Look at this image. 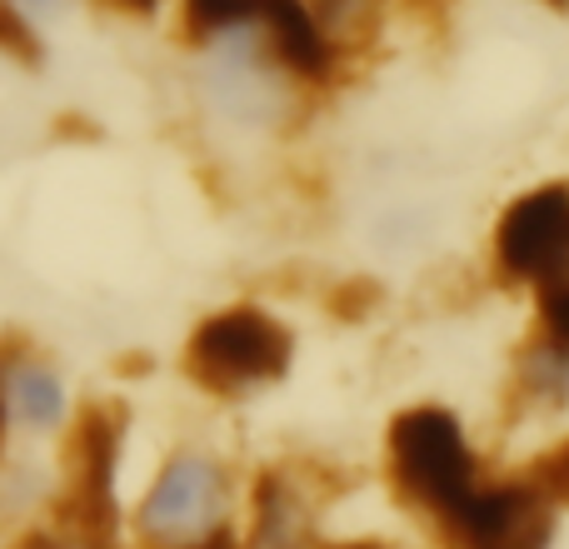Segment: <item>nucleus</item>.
Segmentation results:
<instances>
[{"instance_id": "17", "label": "nucleus", "mask_w": 569, "mask_h": 549, "mask_svg": "<svg viewBox=\"0 0 569 549\" xmlns=\"http://www.w3.org/2000/svg\"><path fill=\"white\" fill-rule=\"evenodd\" d=\"M325 549H410V545L385 540V535H350V540H325Z\"/></svg>"}, {"instance_id": "5", "label": "nucleus", "mask_w": 569, "mask_h": 549, "mask_svg": "<svg viewBox=\"0 0 569 549\" xmlns=\"http://www.w3.org/2000/svg\"><path fill=\"white\" fill-rule=\"evenodd\" d=\"M565 510L530 465H495L480 490L430 535L435 549H555Z\"/></svg>"}, {"instance_id": "18", "label": "nucleus", "mask_w": 569, "mask_h": 549, "mask_svg": "<svg viewBox=\"0 0 569 549\" xmlns=\"http://www.w3.org/2000/svg\"><path fill=\"white\" fill-rule=\"evenodd\" d=\"M196 549H246V540H240V530H230V535H216V540H206Z\"/></svg>"}, {"instance_id": "19", "label": "nucleus", "mask_w": 569, "mask_h": 549, "mask_svg": "<svg viewBox=\"0 0 569 549\" xmlns=\"http://www.w3.org/2000/svg\"><path fill=\"white\" fill-rule=\"evenodd\" d=\"M10 6L16 10H60L66 0H10Z\"/></svg>"}, {"instance_id": "4", "label": "nucleus", "mask_w": 569, "mask_h": 549, "mask_svg": "<svg viewBox=\"0 0 569 549\" xmlns=\"http://www.w3.org/2000/svg\"><path fill=\"white\" fill-rule=\"evenodd\" d=\"M295 350L300 345L284 315L260 300H230L190 325L180 365L216 400H246L290 375Z\"/></svg>"}, {"instance_id": "16", "label": "nucleus", "mask_w": 569, "mask_h": 549, "mask_svg": "<svg viewBox=\"0 0 569 549\" xmlns=\"http://www.w3.org/2000/svg\"><path fill=\"white\" fill-rule=\"evenodd\" d=\"M0 56L20 60V66H36L40 60V36L30 26L26 10H16L10 0H0Z\"/></svg>"}, {"instance_id": "1", "label": "nucleus", "mask_w": 569, "mask_h": 549, "mask_svg": "<svg viewBox=\"0 0 569 549\" xmlns=\"http://www.w3.org/2000/svg\"><path fill=\"white\" fill-rule=\"evenodd\" d=\"M480 435L470 430L455 405L445 400H410L385 420L380 435V480L405 515L435 535L490 475Z\"/></svg>"}, {"instance_id": "9", "label": "nucleus", "mask_w": 569, "mask_h": 549, "mask_svg": "<svg viewBox=\"0 0 569 549\" xmlns=\"http://www.w3.org/2000/svg\"><path fill=\"white\" fill-rule=\"evenodd\" d=\"M256 30L270 46V56L284 66V76H290L305 96H325V90L340 80L345 50H340V40L315 20L310 0H266Z\"/></svg>"}, {"instance_id": "3", "label": "nucleus", "mask_w": 569, "mask_h": 549, "mask_svg": "<svg viewBox=\"0 0 569 549\" xmlns=\"http://www.w3.org/2000/svg\"><path fill=\"white\" fill-rule=\"evenodd\" d=\"M246 480L216 445L186 440L166 450L130 510L136 549H196L216 535L240 530Z\"/></svg>"}, {"instance_id": "8", "label": "nucleus", "mask_w": 569, "mask_h": 549, "mask_svg": "<svg viewBox=\"0 0 569 549\" xmlns=\"http://www.w3.org/2000/svg\"><path fill=\"white\" fill-rule=\"evenodd\" d=\"M0 410L10 435H30V440H50L76 425L66 370L40 350H0Z\"/></svg>"}, {"instance_id": "7", "label": "nucleus", "mask_w": 569, "mask_h": 549, "mask_svg": "<svg viewBox=\"0 0 569 549\" xmlns=\"http://www.w3.org/2000/svg\"><path fill=\"white\" fill-rule=\"evenodd\" d=\"M325 510L330 495L315 465L270 460L246 480L240 540L246 549H325Z\"/></svg>"}, {"instance_id": "13", "label": "nucleus", "mask_w": 569, "mask_h": 549, "mask_svg": "<svg viewBox=\"0 0 569 549\" xmlns=\"http://www.w3.org/2000/svg\"><path fill=\"white\" fill-rule=\"evenodd\" d=\"M310 10H315V20H320V26L340 40L345 56H350V50L370 36L375 20H380L385 0H310Z\"/></svg>"}, {"instance_id": "12", "label": "nucleus", "mask_w": 569, "mask_h": 549, "mask_svg": "<svg viewBox=\"0 0 569 549\" xmlns=\"http://www.w3.org/2000/svg\"><path fill=\"white\" fill-rule=\"evenodd\" d=\"M530 330L569 350V256L555 266V274L530 295Z\"/></svg>"}, {"instance_id": "6", "label": "nucleus", "mask_w": 569, "mask_h": 549, "mask_svg": "<svg viewBox=\"0 0 569 549\" xmlns=\"http://www.w3.org/2000/svg\"><path fill=\"white\" fill-rule=\"evenodd\" d=\"M569 256V180H535L500 206L485 240V266L495 285L530 300L555 266Z\"/></svg>"}, {"instance_id": "11", "label": "nucleus", "mask_w": 569, "mask_h": 549, "mask_svg": "<svg viewBox=\"0 0 569 549\" xmlns=\"http://www.w3.org/2000/svg\"><path fill=\"white\" fill-rule=\"evenodd\" d=\"M260 10H266V0H180V20H186V36L196 46L256 26Z\"/></svg>"}, {"instance_id": "20", "label": "nucleus", "mask_w": 569, "mask_h": 549, "mask_svg": "<svg viewBox=\"0 0 569 549\" xmlns=\"http://www.w3.org/2000/svg\"><path fill=\"white\" fill-rule=\"evenodd\" d=\"M116 6H126V10H140V16H146V10H156L160 0H116Z\"/></svg>"}, {"instance_id": "15", "label": "nucleus", "mask_w": 569, "mask_h": 549, "mask_svg": "<svg viewBox=\"0 0 569 549\" xmlns=\"http://www.w3.org/2000/svg\"><path fill=\"white\" fill-rule=\"evenodd\" d=\"M525 465H530L535 480L550 490V500L560 505V510H569V425H565L560 435H555L550 445H545L540 455H530Z\"/></svg>"}, {"instance_id": "2", "label": "nucleus", "mask_w": 569, "mask_h": 549, "mask_svg": "<svg viewBox=\"0 0 569 549\" xmlns=\"http://www.w3.org/2000/svg\"><path fill=\"white\" fill-rule=\"evenodd\" d=\"M196 106L210 130L230 140H284L305 126L310 96L284 76L256 26L200 40L196 56Z\"/></svg>"}, {"instance_id": "21", "label": "nucleus", "mask_w": 569, "mask_h": 549, "mask_svg": "<svg viewBox=\"0 0 569 549\" xmlns=\"http://www.w3.org/2000/svg\"><path fill=\"white\" fill-rule=\"evenodd\" d=\"M545 6H569V0H545Z\"/></svg>"}, {"instance_id": "10", "label": "nucleus", "mask_w": 569, "mask_h": 549, "mask_svg": "<svg viewBox=\"0 0 569 549\" xmlns=\"http://www.w3.org/2000/svg\"><path fill=\"white\" fill-rule=\"evenodd\" d=\"M505 400L520 420H569V350L525 330L510 350Z\"/></svg>"}, {"instance_id": "14", "label": "nucleus", "mask_w": 569, "mask_h": 549, "mask_svg": "<svg viewBox=\"0 0 569 549\" xmlns=\"http://www.w3.org/2000/svg\"><path fill=\"white\" fill-rule=\"evenodd\" d=\"M10 549H116V540H110V530H100V525H86V520L60 515L56 525L26 530Z\"/></svg>"}]
</instances>
